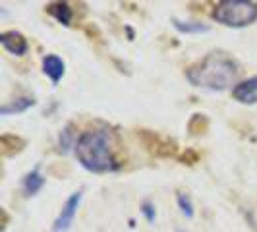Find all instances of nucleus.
Instances as JSON below:
<instances>
[{
	"label": "nucleus",
	"mask_w": 257,
	"mask_h": 232,
	"mask_svg": "<svg viewBox=\"0 0 257 232\" xmlns=\"http://www.w3.org/2000/svg\"><path fill=\"white\" fill-rule=\"evenodd\" d=\"M232 97L240 103H257V76L249 77L245 81H240L238 85L232 87Z\"/></svg>",
	"instance_id": "6"
},
{
	"label": "nucleus",
	"mask_w": 257,
	"mask_h": 232,
	"mask_svg": "<svg viewBox=\"0 0 257 232\" xmlns=\"http://www.w3.org/2000/svg\"><path fill=\"white\" fill-rule=\"evenodd\" d=\"M176 201H178V207H180L182 215H186L188 219H192L193 217V203H192V197L188 195L186 192H178L176 193Z\"/></svg>",
	"instance_id": "13"
},
{
	"label": "nucleus",
	"mask_w": 257,
	"mask_h": 232,
	"mask_svg": "<svg viewBox=\"0 0 257 232\" xmlns=\"http://www.w3.org/2000/svg\"><path fill=\"white\" fill-rule=\"evenodd\" d=\"M0 43H2V47L6 51L16 54V56H24L27 52V49H29L27 39L22 33H18V31H4L0 35Z\"/></svg>",
	"instance_id": "5"
},
{
	"label": "nucleus",
	"mask_w": 257,
	"mask_h": 232,
	"mask_svg": "<svg viewBox=\"0 0 257 232\" xmlns=\"http://www.w3.org/2000/svg\"><path fill=\"white\" fill-rule=\"evenodd\" d=\"M74 142H76V132H74V126H66L60 134V151L62 153H68L70 147H74ZM77 143V142H76Z\"/></svg>",
	"instance_id": "12"
},
{
	"label": "nucleus",
	"mask_w": 257,
	"mask_h": 232,
	"mask_svg": "<svg viewBox=\"0 0 257 232\" xmlns=\"http://www.w3.org/2000/svg\"><path fill=\"white\" fill-rule=\"evenodd\" d=\"M43 186H45V178L41 176L39 168H33L26 178H24V192H26L27 197H29V195H35Z\"/></svg>",
	"instance_id": "10"
},
{
	"label": "nucleus",
	"mask_w": 257,
	"mask_h": 232,
	"mask_svg": "<svg viewBox=\"0 0 257 232\" xmlns=\"http://www.w3.org/2000/svg\"><path fill=\"white\" fill-rule=\"evenodd\" d=\"M142 213L145 215V219L149 220V222H153L155 220V205L151 203V201H143Z\"/></svg>",
	"instance_id": "14"
},
{
	"label": "nucleus",
	"mask_w": 257,
	"mask_h": 232,
	"mask_svg": "<svg viewBox=\"0 0 257 232\" xmlns=\"http://www.w3.org/2000/svg\"><path fill=\"white\" fill-rule=\"evenodd\" d=\"M43 72H45V76L51 77V81L56 85V83L64 77V72H66L64 60H62L60 56H56V54L45 56V58H43Z\"/></svg>",
	"instance_id": "7"
},
{
	"label": "nucleus",
	"mask_w": 257,
	"mask_h": 232,
	"mask_svg": "<svg viewBox=\"0 0 257 232\" xmlns=\"http://www.w3.org/2000/svg\"><path fill=\"white\" fill-rule=\"evenodd\" d=\"M240 76V64L222 54V52H211L197 64L188 68L186 77L195 87H203L209 91H224Z\"/></svg>",
	"instance_id": "1"
},
{
	"label": "nucleus",
	"mask_w": 257,
	"mask_h": 232,
	"mask_svg": "<svg viewBox=\"0 0 257 232\" xmlns=\"http://www.w3.org/2000/svg\"><path fill=\"white\" fill-rule=\"evenodd\" d=\"M76 155L81 167L95 174L114 172L118 163L112 151V138L106 130L83 132L76 143Z\"/></svg>",
	"instance_id": "2"
},
{
	"label": "nucleus",
	"mask_w": 257,
	"mask_h": 232,
	"mask_svg": "<svg viewBox=\"0 0 257 232\" xmlns=\"http://www.w3.org/2000/svg\"><path fill=\"white\" fill-rule=\"evenodd\" d=\"M213 20L226 27H245L257 20V4L249 0H222L213 10Z\"/></svg>",
	"instance_id": "3"
},
{
	"label": "nucleus",
	"mask_w": 257,
	"mask_h": 232,
	"mask_svg": "<svg viewBox=\"0 0 257 232\" xmlns=\"http://www.w3.org/2000/svg\"><path fill=\"white\" fill-rule=\"evenodd\" d=\"M81 197H83V192L79 190V192H74L68 199H66V203L62 205V211H60V215H58L56 220H54V232H66L70 226H72L74 217H76V213H77V207H79V203H81Z\"/></svg>",
	"instance_id": "4"
},
{
	"label": "nucleus",
	"mask_w": 257,
	"mask_h": 232,
	"mask_svg": "<svg viewBox=\"0 0 257 232\" xmlns=\"http://www.w3.org/2000/svg\"><path fill=\"white\" fill-rule=\"evenodd\" d=\"M31 106H35V99H33V97H20V99H16L14 103L4 104V106L0 108V114L2 116L20 114V112H26L27 108H31Z\"/></svg>",
	"instance_id": "9"
},
{
	"label": "nucleus",
	"mask_w": 257,
	"mask_h": 232,
	"mask_svg": "<svg viewBox=\"0 0 257 232\" xmlns=\"http://www.w3.org/2000/svg\"><path fill=\"white\" fill-rule=\"evenodd\" d=\"M174 27H176L180 33H186V35L207 33V31L211 29L207 24H201V22H180V20H174Z\"/></svg>",
	"instance_id": "11"
},
{
	"label": "nucleus",
	"mask_w": 257,
	"mask_h": 232,
	"mask_svg": "<svg viewBox=\"0 0 257 232\" xmlns=\"http://www.w3.org/2000/svg\"><path fill=\"white\" fill-rule=\"evenodd\" d=\"M47 12L51 14L58 24H62V26H70V24H72L74 12H72V8H70L68 2H51V4L47 6Z\"/></svg>",
	"instance_id": "8"
}]
</instances>
